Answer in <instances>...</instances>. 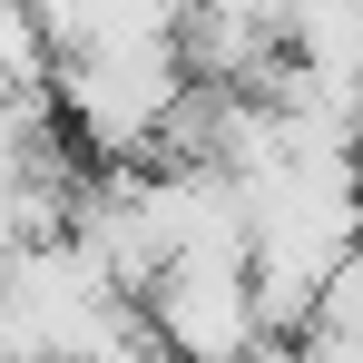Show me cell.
<instances>
[{
  "label": "cell",
  "instance_id": "3957f363",
  "mask_svg": "<svg viewBox=\"0 0 363 363\" xmlns=\"http://www.w3.org/2000/svg\"><path fill=\"white\" fill-rule=\"evenodd\" d=\"M285 60L363 69V0H285Z\"/></svg>",
  "mask_w": 363,
  "mask_h": 363
},
{
  "label": "cell",
  "instance_id": "277c9868",
  "mask_svg": "<svg viewBox=\"0 0 363 363\" xmlns=\"http://www.w3.org/2000/svg\"><path fill=\"white\" fill-rule=\"evenodd\" d=\"M304 324L324 334V344H344V354L363 363V236L324 265V285H314V304H304Z\"/></svg>",
  "mask_w": 363,
  "mask_h": 363
},
{
  "label": "cell",
  "instance_id": "8992f818",
  "mask_svg": "<svg viewBox=\"0 0 363 363\" xmlns=\"http://www.w3.org/2000/svg\"><path fill=\"white\" fill-rule=\"evenodd\" d=\"M186 10H216V20H236V30H265V40H285V0H186Z\"/></svg>",
  "mask_w": 363,
  "mask_h": 363
},
{
  "label": "cell",
  "instance_id": "7a4b0ae2",
  "mask_svg": "<svg viewBox=\"0 0 363 363\" xmlns=\"http://www.w3.org/2000/svg\"><path fill=\"white\" fill-rule=\"evenodd\" d=\"M147 324L167 363H265L275 334L255 324V285H245V255H167L147 285Z\"/></svg>",
  "mask_w": 363,
  "mask_h": 363
},
{
  "label": "cell",
  "instance_id": "6da1fadb",
  "mask_svg": "<svg viewBox=\"0 0 363 363\" xmlns=\"http://www.w3.org/2000/svg\"><path fill=\"white\" fill-rule=\"evenodd\" d=\"M177 99H186L177 40H99L50 69V108L69 118V138L89 157H147Z\"/></svg>",
  "mask_w": 363,
  "mask_h": 363
},
{
  "label": "cell",
  "instance_id": "5b68a950",
  "mask_svg": "<svg viewBox=\"0 0 363 363\" xmlns=\"http://www.w3.org/2000/svg\"><path fill=\"white\" fill-rule=\"evenodd\" d=\"M50 79V40L30 20V0H0V89H40Z\"/></svg>",
  "mask_w": 363,
  "mask_h": 363
},
{
  "label": "cell",
  "instance_id": "52a82bcc",
  "mask_svg": "<svg viewBox=\"0 0 363 363\" xmlns=\"http://www.w3.org/2000/svg\"><path fill=\"white\" fill-rule=\"evenodd\" d=\"M265 363H354V354H344V344H324V334L304 324V334H285V344H275Z\"/></svg>",
  "mask_w": 363,
  "mask_h": 363
}]
</instances>
